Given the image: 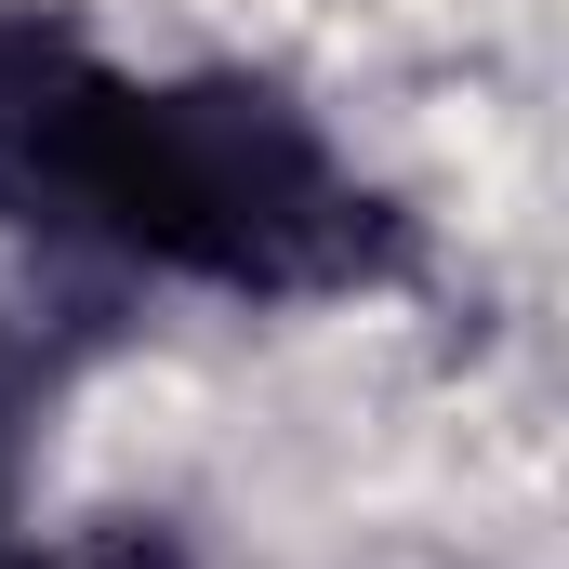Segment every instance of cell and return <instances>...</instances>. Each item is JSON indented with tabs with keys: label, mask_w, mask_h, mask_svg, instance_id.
Wrapping results in <instances>:
<instances>
[{
	"label": "cell",
	"mask_w": 569,
	"mask_h": 569,
	"mask_svg": "<svg viewBox=\"0 0 569 569\" xmlns=\"http://www.w3.org/2000/svg\"><path fill=\"white\" fill-rule=\"evenodd\" d=\"M13 450L27 437H13V371H0V530H13Z\"/></svg>",
	"instance_id": "obj_4"
},
{
	"label": "cell",
	"mask_w": 569,
	"mask_h": 569,
	"mask_svg": "<svg viewBox=\"0 0 569 569\" xmlns=\"http://www.w3.org/2000/svg\"><path fill=\"white\" fill-rule=\"evenodd\" d=\"M107 80H120V53L93 40L80 0H0V239L53 252Z\"/></svg>",
	"instance_id": "obj_2"
},
{
	"label": "cell",
	"mask_w": 569,
	"mask_h": 569,
	"mask_svg": "<svg viewBox=\"0 0 569 569\" xmlns=\"http://www.w3.org/2000/svg\"><path fill=\"white\" fill-rule=\"evenodd\" d=\"M53 252L212 291V305H266V318L371 305V291L425 279L411 199L291 80H266V67H133V53H120L93 146L67 172Z\"/></svg>",
	"instance_id": "obj_1"
},
{
	"label": "cell",
	"mask_w": 569,
	"mask_h": 569,
	"mask_svg": "<svg viewBox=\"0 0 569 569\" xmlns=\"http://www.w3.org/2000/svg\"><path fill=\"white\" fill-rule=\"evenodd\" d=\"M0 569H199V543L159 503H93V517H53V530H0Z\"/></svg>",
	"instance_id": "obj_3"
}]
</instances>
